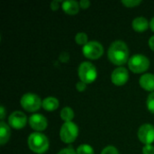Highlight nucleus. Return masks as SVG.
Returning <instances> with one entry per match:
<instances>
[{
	"mask_svg": "<svg viewBox=\"0 0 154 154\" xmlns=\"http://www.w3.org/2000/svg\"><path fill=\"white\" fill-rule=\"evenodd\" d=\"M109 60L116 65L125 64L129 57V50L126 43L123 41H115L111 43L108 52Z\"/></svg>",
	"mask_w": 154,
	"mask_h": 154,
	"instance_id": "1",
	"label": "nucleus"
},
{
	"mask_svg": "<svg viewBox=\"0 0 154 154\" xmlns=\"http://www.w3.org/2000/svg\"><path fill=\"white\" fill-rule=\"evenodd\" d=\"M29 148L36 153H44L49 148L48 138L41 133H32L28 137Z\"/></svg>",
	"mask_w": 154,
	"mask_h": 154,
	"instance_id": "2",
	"label": "nucleus"
},
{
	"mask_svg": "<svg viewBox=\"0 0 154 154\" xmlns=\"http://www.w3.org/2000/svg\"><path fill=\"white\" fill-rule=\"evenodd\" d=\"M97 69L89 61H83L79 67V76L81 81L87 83L93 82L97 78Z\"/></svg>",
	"mask_w": 154,
	"mask_h": 154,
	"instance_id": "3",
	"label": "nucleus"
},
{
	"mask_svg": "<svg viewBox=\"0 0 154 154\" xmlns=\"http://www.w3.org/2000/svg\"><path fill=\"white\" fill-rule=\"evenodd\" d=\"M150 61L148 58L143 54H134L133 55L128 61V66L130 69L135 73L144 72L148 69Z\"/></svg>",
	"mask_w": 154,
	"mask_h": 154,
	"instance_id": "4",
	"label": "nucleus"
},
{
	"mask_svg": "<svg viewBox=\"0 0 154 154\" xmlns=\"http://www.w3.org/2000/svg\"><path fill=\"white\" fill-rule=\"evenodd\" d=\"M79 134V128L76 124L73 122H65L60 132V139L67 143H70L75 141Z\"/></svg>",
	"mask_w": 154,
	"mask_h": 154,
	"instance_id": "5",
	"label": "nucleus"
},
{
	"mask_svg": "<svg viewBox=\"0 0 154 154\" xmlns=\"http://www.w3.org/2000/svg\"><path fill=\"white\" fill-rule=\"evenodd\" d=\"M21 105L25 110L34 112L41 107L42 101L34 93H25L21 98Z\"/></svg>",
	"mask_w": 154,
	"mask_h": 154,
	"instance_id": "6",
	"label": "nucleus"
},
{
	"mask_svg": "<svg viewBox=\"0 0 154 154\" xmlns=\"http://www.w3.org/2000/svg\"><path fill=\"white\" fill-rule=\"evenodd\" d=\"M104 52L102 44L97 41H90L83 47V53L87 58L95 60L98 59Z\"/></svg>",
	"mask_w": 154,
	"mask_h": 154,
	"instance_id": "7",
	"label": "nucleus"
},
{
	"mask_svg": "<svg viewBox=\"0 0 154 154\" xmlns=\"http://www.w3.org/2000/svg\"><path fill=\"white\" fill-rule=\"evenodd\" d=\"M138 137L144 144H151L154 142V126L150 124L141 125L138 130Z\"/></svg>",
	"mask_w": 154,
	"mask_h": 154,
	"instance_id": "8",
	"label": "nucleus"
},
{
	"mask_svg": "<svg viewBox=\"0 0 154 154\" xmlns=\"http://www.w3.org/2000/svg\"><path fill=\"white\" fill-rule=\"evenodd\" d=\"M8 123L12 127H14L15 129H20V128H23L26 125L27 117L23 112L14 111L9 116Z\"/></svg>",
	"mask_w": 154,
	"mask_h": 154,
	"instance_id": "9",
	"label": "nucleus"
},
{
	"mask_svg": "<svg viewBox=\"0 0 154 154\" xmlns=\"http://www.w3.org/2000/svg\"><path fill=\"white\" fill-rule=\"evenodd\" d=\"M129 79L128 70L125 67H118L114 69L111 75V79L114 84L117 86L124 85Z\"/></svg>",
	"mask_w": 154,
	"mask_h": 154,
	"instance_id": "10",
	"label": "nucleus"
},
{
	"mask_svg": "<svg viewBox=\"0 0 154 154\" xmlns=\"http://www.w3.org/2000/svg\"><path fill=\"white\" fill-rule=\"evenodd\" d=\"M31 127L36 131H42L47 127V119L41 114H33L29 118Z\"/></svg>",
	"mask_w": 154,
	"mask_h": 154,
	"instance_id": "11",
	"label": "nucleus"
},
{
	"mask_svg": "<svg viewBox=\"0 0 154 154\" xmlns=\"http://www.w3.org/2000/svg\"><path fill=\"white\" fill-rule=\"evenodd\" d=\"M140 85L143 88L152 91L154 90V75L151 73H145L140 78Z\"/></svg>",
	"mask_w": 154,
	"mask_h": 154,
	"instance_id": "12",
	"label": "nucleus"
},
{
	"mask_svg": "<svg viewBox=\"0 0 154 154\" xmlns=\"http://www.w3.org/2000/svg\"><path fill=\"white\" fill-rule=\"evenodd\" d=\"M62 9L69 14H75L79 12V4L75 0H66L62 2Z\"/></svg>",
	"mask_w": 154,
	"mask_h": 154,
	"instance_id": "13",
	"label": "nucleus"
},
{
	"mask_svg": "<svg viewBox=\"0 0 154 154\" xmlns=\"http://www.w3.org/2000/svg\"><path fill=\"white\" fill-rule=\"evenodd\" d=\"M149 26L148 20L143 16H138L133 21V28L137 32H143Z\"/></svg>",
	"mask_w": 154,
	"mask_h": 154,
	"instance_id": "14",
	"label": "nucleus"
},
{
	"mask_svg": "<svg viewBox=\"0 0 154 154\" xmlns=\"http://www.w3.org/2000/svg\"><path fill=\"white\" fill-rule=\"evenodd\" d=\"M11 134L10 127L4 121L0 123V144L4 145L9 139Z\"/></svg>",
	"mask_w": 154,
	"mask_h": 154,
	"instance_id": "15",
	"label": "nucleus"
},
{
	"mask_svg": "<svg viewBox=\"0 0 154 154\" xmlns=\"http://www.w3.org/2000/svg\"><path fill=\"white\" fill-rule=\"evenodd\" d=\"M42 107L47 111H53L59 106V100L53 97H48L42 101Z\"/></svg>",
	"mask_w": 154,
	"mask_h": 154,
	"instance_id": "16",
	"label": "nucleus"
},
{
	"mask_svg": "<svg viewBox=\"0 0 154 154\" xmlns=\"http://www.w3.org/2000/svg\"><path fill=\"white\" fill-rule=\"evenodd\" d=\"M60 117L65 122H70L74 117V112H73L72 108H70L69 106L63 107L62 110L60 111Z\"/></svg>",
	"mask_w": 154,
	"mask_h": 154,
	"instance_id": "17",
	"label": "nucleus"
},
{
	"mask_svg": "<svg viewBox=\"0 0 154 154\" xmlns=\"http://www.w3.org/2000/svg\"><path fill=\"white\" fill-rule=\"evenodd\" d=\"M77 154H94V149L88 144H81L77 149Z\"/></svg>",
	"mask_w": 154,
	"mask_h": 154,
	"instance_id": "18",
	"label": "nucleus"
},
{
	"mask_svg": "<svg viewBox=\"0 0 154 154\" xmlns=\"http://www.w3.org/2000/svg\"><path fill=\"white\" fill-rule=\"evenodd\" d=\"M75 40H76L77 43H79V44H84L85 45L86 43L88 42V35L85 32H78L76 34Z\"/></svg>",
	"mask_w": 154,
	"mask_h": 154,
	"instance_id": "19",
	"label": "nucleus"
},
{
	"mask_svg": "<svg viewBox=\"0 0 154 154\" xmlns=\"http://www.w3.org/2000/svg\"><path fill=\"white\" fill-rule=\"evenodd\" d=\"M147 107L154 114V92H152L147 97Z\"/></svg>",
	"mask_w": 154,
	"mask_h": 154,
	"instance_id": "20",
	"label": "nucleus"
},
{
	"mask_svg": "<svg viewBox=\"0 0 154 154\" xmlns=\"http://www.w3.org/2000/svg\"><path fill=\"white\" fill-rule=\"evenodd\" d=\"M122 3L128 7H133L141 4L142 1L141 0H122Z\"/></svg>",
	"mask_w": 154,
	"mask_h": 154,
	"instance_id": "21",
	"label": "nucleus"
},
{
	"mask_svg": "<svg viewBox=\"0 0 154 154\" xmlns=\"http://www.w3.org/2000/svg\"><path fill=\"white\" fill-rule=\"evenodd\" d=\"M101 154H119L118 153V151L116 147L114 146H107L106 147L103 151Z\"/></svg>",
	"mask_w": 154,
	"mask_h": 154,
	"instance_id": "22",
	"label": "nucleus"
},
{
	"mask_svg": "<svg viewBox=\"0 0 154 154\" xmlns=\"http://www.w3.org/2000/svg\"><path fill=\"white\" fill-rule=\"evenodd\" d=\"M143 154H154V146L152 144L144 145L143 148Z\"/></svg>",
	"mask_w": 154,
	"mask_h": 154,
	"instance_id": "23",
	"label": "nucleus"
},
{
	"mask_svg": "<svg viewBox=\"0 0 154 154\" xmlns=\"http://www.w3.org/2000/svg\"><path fill=\"white\" fill-rule=\"evenodd\" d=\"M57 154H77V152L72 147H67L62 150H60Z\"/></svg>",
	"mask_w": 154,
	"mask_h": 154,
	"instance_id": "24",
	"label": "nucleus"
},
{
	"mask_svg": "<svg viewBox=\"0 0 154 154\" xmlns=\"http://www.w3.org/2000/svg\"><path fill=\"white\" fill-rule=\"evenodd\" d=\"M76 86H77V89H78L79 91H83V90H85V89H86V87H87L86 83L83 82V81H79V82L77 83Z\"/></svg>",
	"mask_w": 154,
	"mask_h": 154,
	"instance_id": "25",
	"label": "nucleus"
},
{
	"mask_svg": "<svg viewBox=\"0 0 154 154\" xmlns=\"http://www.w3.org/2000/svg\"><path fill=\"white\" fill-rule=\"evenodd\" d=\"M79 5H80V7L86 9V8H88L90 5V2L88 0H81L79 2Z\"/></svg>",
	"mask_w": 154,
	"mask_h": 154,
	"instance_id": "26",
	"label": "nucleus"
},
{
	"mask_svg": "<svg viewBox=\"0 0 154 154\" xmlns=\"http://www.w3.org/2000/svg\"><path fill=\"white\" fill-rule=\"evenodd\" d=\"M59 1L58 0H53L51 3V8L52 10H57L59 8Z\"/></svg>",
	"mask_w": 154,
	"mask_h": 154,
	"instance_id": "27",
	"label": "nucleus"
},
{
	"mask_svg": "<svg viewBox=\"0 0 154 154\" xmlns=\"http://www.w3.org/2000/svg\"><path fill=\"white\" fill-rule=\"evenodd\" d=\"M0 112H1V114H0V119L3 121V119L5 118V107L3 106H0Z\"/></svg>",
	"mask_w": 154,
	"mask_h": 154,
	"instance_id": "28",
	"label": "nucleus"
},
{
	"mask_svg": "<svg viewBox=\"0 0 154 154\" xmlns=\"http://www.w3.org/2000/svg\"><path fill=\"white\" fill-rule=\"evenodd\" d=\"M149 45H150V48L154 51V35H152L150 39H149Z\"/></svg>",
	"mask_w": 154,
	"mask_h": 154,
	"instance_id": "29",
	"label": "nucleus"
},
{
	"mask_svg": "<svg viewBox=\"0 0 154 154\" xmlns=\"http://www.w3.org/2000/svg\"><path fill=\"white\" fill-rule=\"evenodd\" d=\"M150 26H151L152 30L154 31V16L152 18V20H151V22H150Z\"/></svg>",
	"mask_w": 154,
	"mask_h": 154,
	"instance_id": "30",
	"label": "nucleus"
}]
</instances>
